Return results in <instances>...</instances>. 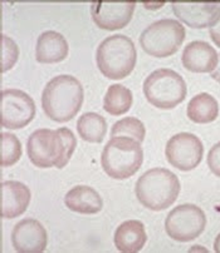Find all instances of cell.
<instances>
[{"mask_svg": "<svg viewBox=\"0 0 220 253\" xmlns=\"http://www.w3.org/2000/svg\"><path fill=\"white\" fill-rule=\"evenodd\" d=\"M77 147V139L68 128L37 129L27 142L28 157L39 168H63Z\"/></svg>", "mask_w": 220, "mask_h": 253, "instance_id": "cell-1", "label": "cell"}, {"mask_svg": "<svg viewBox=\"0 0 220 253\" xmlns=\"http://www.w3.org/2000/svg\"><path fill=\"white\" fill-rule=\"evenodd\" d=\"M83 86L72 76L62 74L48 82L42 93V107L55 122H68L77 116L83 103Z\"/></svg>", "mask_w": 220, "mask_h": 253, "instance_id": "cell-2", "label": "cell"}, {"mask_svg": "<svg viewBox=\"0 0 220 253\" xmlns=\"http://www.w3.org/2000/svg\"><path fill=\"white\" fill-rule=\"evenodd\" d=\"M135 192L139 202L151 211H164L177 200L180 180L166 168H152L137 179Z\"/></svg>", "mask_w": 220, "mask_h": 253, "instance_id": "cell-3", "label": "cell"}, {"mask_svg": "<svg viewBox=\"0 0 220 253\" xmlns=\"http://www.w3.org/2000/svg\"><path fill=\"white\" fill-rule=\"evenodd\" d=\"M136 46L128 37L114 34L98 45L96 60L100 72L106 78L123 79L130 76L136 65Z\"/></svg>", "mask_w": 220, "mask_h": 253, "instance_id": "cell-4", "label": "cell"}, {"mask_svg": "<svg viewBox=\"0 0 220 253\" xmlns=\"http://www.w3.org/2000/svg\"><path fill=\"white\" fill-rule=\"evenodd\" d=\"M144 161L141 143L132 138L114 137L105 146L101 165L114 179H127L140 169Z\"/></svg>", "mask_w": 220, "mask_h": 253, "instance_id": "cell-5", "label": "cell"}, {"mask_svg": "<svg viewBox=\"0 0 220 253\" xmlns=\"http://www.w3.org/2000/svg\"><path fill=\"white\" fill-rule=\"evenodd\" d=\"M184 78L171 69L154 70L144 82V94L147 102L160 109H172L186 97Z\"/></svg>", "mask_w": 220, "mask_h": 253, "instance_id": "cell-6", "label": "cell"}, {"mask_svg": "<svg viewBox=\"0 0 220 253\" xmlns=\"http://www.w3.org/2000/svg\"><path fill=\"white\" fill-rule=\"evenodd\" d=\"M185 28L176 19H160L150 24L140 37L141 48L151 57L166 58L179 50Z\"/></svg>", "mask_w": 220, "mask_h": 253, "instance_id": "cell-7", "label": "cell"}, {"mask_svg": "<svg viewBox=\"0 0 220 253\" xmlns=\"http://www.w3.org/2000/svg\"><path fill=\"white\" fill-rule=\"evenodd\" d=\"M207 226L204 211L195 205H181L168 213L165 229L168 237L177 242H189L198 238Z\"/></svg>", "mask_w": 220, "mask_h": 253, "instance_id": "cell-8", "label": "cell"}, {"mask_svg": "<svg viewBox=\"0 0 220 253\" xmlns=\"http://www.w3.org/2000/svg\"><path fill=\"white\" fill-rule=\"evenodd\" d=\"M36 116V103L19 89H4L0 100V124L8 129H19Z\"/></svg>", "mask_w": 220, "mask_h": 253, "instance_id": "cell-9", "label": "cell"}, {"mask_svg": "<svg viewBox=\"0 0 220 253\" xmlns=\"http://www.w3.org/2000/svg\"><path fill=\"white\" fill-rule=\"evenodd\" d=\"M165 154L172 167L188 172L200 165L204 154V147L200 138L195 134L181 132L168 139Z\"/></svg>", "mask_w": 220, "mask_h": 253, "instance_id": "cell-10", "label": "cell"}, {"mask_svg": "<svg viewBox=\"0 0 220 253\" xmlns=\"http://www.w3.org/2000/svg\"><path fill=\"white\" fill-rule=\"evenodd\" d=\"M136 8L135 1H93L91 4V14L93 22L106 30L122 29L132 19Z\"/></svg>", "mask_w": 220, "mask_h": 253, "instance_id": "cell-11", "label": "cell"}, {"mask_svg": "<svg viewBox=\"0 0 220 253\" xmlns=\"http://www.w3.org/2000/svg\"><path fill=\"white\" fill-rule=\"evenodd\" d=\"M11 243L16 252L41 253L48 243V236L43 224L34 218H25L14 226Z\"/></svg>", "mask_w": 220, "mask_h": 253, "instance_id": "cell-12", "label": "cell"}, {"mask_svg": "<svg viewBox=\"0 0 220 253\" xmlns=\"http://www.w3.org/2000/svg\"><path fill=\"white\" fill-rule=\"evenodd\" d=\"M175 15L181 22L195 29L213 27L220 16V3H179L171 4Z\"/></svg>", "mask_w": 220, "mask_h": 253, "instance_id": "cell-13", "label": "cell"}, {"mask_svg": "<svg viewBox=\"0 0 220 253\" xmlns=\"http://www.w3.org/2000/svg\"><path fill=\"white\" fill-rule=\"evenodd\" d=\"M219 55L209 43L195 41L184 48L181 62L185 69L194 73H212L217 68Z\"/></svg>", "mask_w": 220, "mask_h": 253, "instance_id": "cell-14", "label": "cell"}, {"mask_svg": "<svg viewBox=\"0 0 220 253\" xmlns=\"http://www.w3.org/2000/svg\"><path fill=\"white\" fill-rule=\"evenodd\" d=\"M30 202V191L18 180H5L1 183V217L15 218L27 211Z\"/></svg>", "mask_w": 220, "mask_h": 253, "instance_id": "cell-15", "label": "cell"}, {"mask_svg": "<svg viewBox=\"0 0 220 253\" xmlns=\"http://www.w3.org/2000/svg\"><path fill=\"white\" fill-rule=\"evenodd\" d=\"M69 46L60 33L47 30L38 37L36 46V58L39 63L53 64L64 60L68 55Z\"/></svg>", "mask_w": 220, "mask_h": 253, "instance_id": "cell-16", "label": "cell"}, {"mask_svg": "<svg viewBox=\"0 0 220 253\" xmlns=\"http://www.w3.org/2000/svg\"><path fill=\"white\" fill-rule=\"evenodd\" d=\"M147 241L146 231L142 222L137 219L125 221L114 232V246L123 253H136L142 250Z\"/></svg>", "mask_w": 220, "mask_h": 253, "instance_id": "cell-17", "label": "cell"}, {"mask_svg": "<svg viewBox=\"0 0 220 253\" xmlns=\"http://www.w3.org/2000/svg\"><path fill=\"white\" fill-rule=\"evenodd\" d=\"M64 203L71 211L82 214H95L104 207L98 192L88 186H76L69 189L64 197Z\"/></svg>", "mask_w": 220, "mask_h": 253, "instance_id": "cell-18", "label": "cell"}, {"mask_svg": "<svg viewBox=\"0 0 220 253\" xmlns=\"http://www.w3.org/2000/svg\"><path fill=\"white\" fill-rule=\"evenodd\" d=\"M219 116L218 100L209 93H200L191 98L188 104V117L190 121L199 124L214 122Z\"/></svg>", "mask_w": 220, "mask_h": 253, "instance_id": "cell-19", "label": "cell"}, {"mask_svg": "<svg viewBox=\"0 0 220 253\" xmlns=\"http://www.w3.org/2000/svg\"><path fill=\"white\" fill-rule=\"evenodd\" d=\"M77 130L79 137L86 142L101 143L107 133V122L101 114L87 112L79 117Z\"/></svg>", "mask_w": 220, "mask_h": 253, "instance_id": "cell-20", "label": "cell"}, {"mask_svg": "<svg viewBox=\"0 0 220 253\" xmlns=\"http://www.w3.org/2000/svg\"><path fill=\"white\" fill-rule=\"evenodd\" d=\"M132 92L122 84H112L104 98V108L111 116H121L130 111L132 105Z\"/></svg>", "mask_w": 220, "mask_h": 253, "instance_id": "cell-21", "label": "cell"}, {"mask_svg": "<svg viewBox=\"0 0 220 253\" xmlns=\"http://www.w3.org/2000/svg\"><path fill=\"white\" fill-rule=\"evenodd\" d=\"M146 129L145 126L140 119L133 118V117H126V118L120 119L118 122L112 126L111 137H126L132 138L141 143L145 139Z\"/></svg>", "mask_w": 220, "mask_h": 253, "instance_id": "cell-22", "label": "cell"}, {"mask_svg": "<svg viewBox=\"0 0 220 253\" xmlns=\"http://www.w3.org/2000/svg\"><path fill=\"white\" fill-rule=\"evenodd\" d=\"M0 165L1 167H11L22 157V144L16 135L3 132L0 137Z\"/></svg>", "mask_w": 220, "mask_h": 253, "instance_id": "cell-23", "label": "cell"}, {"mask_svg": "<svg viewBox=\"0 0 220 253\" xmlns=\"http://www.w3.org/2000/svg\"><path fill=\"white\" fill-rule=\"evenodd\" d=\"M18 57H19V49L15 42L5 34L1 35V72L4 73L6 70L11 69Z\"/></svg>", "mask_w": 220, "mask_h": 253, "instance_id": "cell-24", "label": "cell"}, {"mask_svg": "<svg viewBox=\"0 0 220 253\" xmlns=\"http://www.w3.org/2000/svg\"><path fill=\"white\" fill-rule=\"evenodd\" d=\"M208 166L213 174L220 177V142L210 148L209 154H208Z\"/></svg>", "mask_w": 220, "mask_h": 253, "instance_id": "cell-25", "label": "cell"}, {"mask_svg": "<svg viewBox=\"0 0 220 253\" xmlns=\"http://www.w3.org/2000/svg\"><path fill=\"white\" fill-rule=\"evenodd\" d=\"M209 34L210 37H212L213 42H214L218 46H220V16L219 19H218V22L215 23L213 27H210Z\"/></svg>", "mask_w": 220, "mask_h": 253, "instance_id": "cell-26", "label": "cell"}, {"mask_svg": "<svg viewBox=\"0 0 220 253\" xmlns=\"http://www.w3.org/2000/svg\"><path fill=\"white\" fill-rule=\"evenodd\" d=\"M210 77H212L214 81H217L218 83H220V55H219V60H218L217 68H215L212 73H210Z\"/></svg>", "mask_w": 220, "mask_h": 253, "instance_id": "cell-27", "label": "cell"}, {"mask_svg": "<svg viewBox=\"0 0 220 253\" xmlns=\"http://www.w3.org/2000/svg\"><path fill=\"white\" fill-rule=\"evenodd\" d=\"M214 250L217 253H220V233L218 234L214 242Z\"/></svg>", "mask_w": 220, "mask_h": 253, "instance_id": "cell-28", "label": "cell"}]
</instances>
